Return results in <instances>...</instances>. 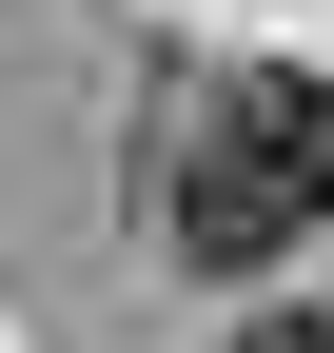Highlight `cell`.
I'll use <instances>...</instances> for the list:
<instances>
[{"instance_id":"cell-1","label":"cell","mask_w":334,"mask_h":353,"mask_svg":"<svg viewBox=\"0 0 334 353\" xmlns=\"http://www.w3.org/2000/svg\"><path fill=\"white\" fill-rule=\"evenodd\" d=\"M334 216V79H236L217 138L177 157V255L197 275H275Z\"/></svg>"},{"instance_id":"cell-2","label":"cell","mask_w":334,"mask_h":353,"mask_svg":"<svg viewBox=\"0 0 334 353\" xmlns=\"http://www.w3.org/2000/svg\"><path fill=\"white\" fill-rule=\"evenodd\" d=\"M256 353H334V334H315V314H275V334H256Z\"/></svg>"}]
</instances>
